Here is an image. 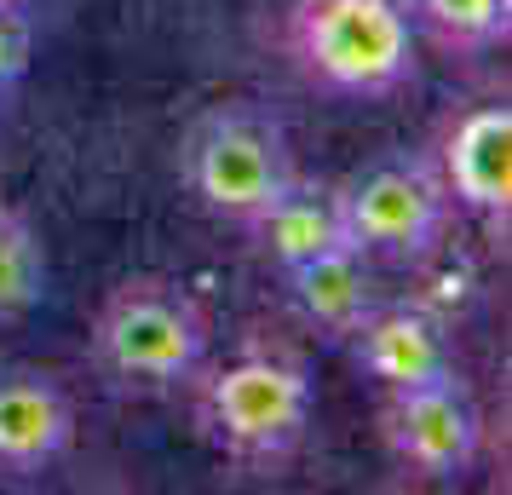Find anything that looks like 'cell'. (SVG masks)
<instances>
[{"instance_id": "52a82bcc", "label": "cell", "mask_w": 512, "mask_h": 495, "mask_svg": "<svg viewBox=\"0 0 512 495\" xmlns=\"http://www.w3.org/2000/svg\"><path fill=\"white\" fill-rule=\"evenodd\" d=\"M75 449V398L41 363H0V484H41Z\"/></svg>"}, {"instance_id": "30bf717a", "label": "cell", "mask_w": 512, "mask_h": 495, "mask_svg": "<svg viewBox=\"0 0 512 495\" xmlns=\"http://www.w3.org/2000/svg\"><path fill=\"white\" fill-rule=\"evenodd\" d=\"M254 254L288 271V265H305L328 254V248H346V219H340V190L334 179H311V173H294L288 185L265 202V208L242 225Z\"/></svg>"}, {"instance_id": "5bb4252c", "label": "cell", "mask_w": 512, "mask_h": 495, "mask_svg": "<svg viewBox=\"0 0 512 495\" xmlns=\"http://www.w3.org/2000/svg\"><path fill=\"white\" fill-rule=\"evenodd\" d=\"M29 58H35V18L24 0H0V98L18 93Z\"/></svg>"}, {"instance_id": "9c48e42d", "label": "cell", "mask_w": 512, "mask_h": 495, "mask_svg": "<svg viewBox=\"0 0 512 495\" xmlns=\"http://www.w3.org/2000/svg\"><path fill=\"white\" fill-rule=\"evenodd\" d=\"M351 363L380 386V392H397V386H426V380L455 375V340H449V323L432 317L415 300H392L380 306L346 334Z\"/></svg>"}, {"instance_id": "6da1fadb", "label": "cell", "mask_w": 512, "mask_h": 495, "mask_svg": "<svg viewBox=\"0 0 512 495\" xmlns=\"http://www.w3.org/2000/svg\"><path fill=\"white\" fill-rule=\"evenodd\" d=\"M190 421L225 467L248 478H277L305 449L317 415V380L294 346L254 340L231 357H208L190 375Z\"/></svg>"}, {"instance_id": "277c9868", "label": "cell", "mask_w": 512, "mask_h": 495, "mask_svg": "<svg viewBox=\"0 0 512 495\" xmlns=\"http://www.w3.org/2000/svg\"><path fill=\"white\" fill-rule=\"evenodd\" d=\"M300 173L294 162V139L271 110L259 104H213L185 127L179 139V179L196 196V208L225 219V225H248L288 179Z\"/></svg>"}, {"instance_id": "7c38bea8", "label": "cell", "mask_w": 512, "mask_h": 495, "mask_svg": "<svg viewBox=\"0 0 512 495\" xmlns=\"http://www.w3.org/2000/svg\"><path fill=\"white\" fill-rule=\"evenodd\" d=\"M52 265H47V242L35 231V219L12 202H0V329L24 323L29 311L47 300Z\"/></svg>"}, {"instance_id": "8fae6325", "label": "cell", "mask_w": 512, "mask_h": 495, "mask_svg": "<svg viewBox=\"0 0 512 495\" xmlns=\"http://www.w3.org/2000/svg\"><path fill=\"white\" fill-rule=\"evenodd\" d=\"M282 283H288V300H294L305 329H317L323 340H340V346L374 311L369 254L351 248V242L346 248H328V254H317V260H305V265H288Z\"/></svg>"}, {"instance_id": "4fadbf2b", "label": "cell", "mask_w": 512, "mask_h": 495, "mask_svg": "<svg viewBox=\"0 0 512 495\" xmlns=\"http://www.w3.org/2000/svg\"><path fill=\"white\" fill-rule=\"evenodd\" d=\"M409 24H426L443 47L489 52L507 47L512 35V0H403Z\"/></svg>"}, {"instance_id": "8992f818", "label": "cell", "mask_w": 512, "mask_h": 495, "mask_svg": "<svg viewBox=\"0 0 512 495\" xmlns=\"http://www.w3.org/2000/svg\"><path fill=\"white\" fill-rule=\"evenodd\" d=\"M374 432L392 467L415 484H461L478 472V455H484V409L461 369L426 386L380 392Z\"/></svg>"}, {"instance_id": "3957f363", "label": "cell", "mask_w": 512, "mask_h": 495, "mask_svg": "<svg viewBox=\"0 0 512 495\" xmlns=\"http://www.w3.org/2000/svg\"><path fill=\"white\" fill-rule=\"evenodd\" d=\"M288 52L328 93L386 98L415 75V24L403 0H294Z\"/></svg>"}, {"instance_id": "5b68a950", "label": "cell", "mask_w": 512, "mask_h": 495, "mask_svg": "<svg viewBox=\"0 0 512 495\" xmlns=\"http://www.w3.org/2000/svg\"><path fill=\"white\" fill-rule=\"evenodd\" d=\"M334 190L351 248H363L369 260H426L455 213L438 162L409 150L357 167L351 179H334Z\"/></svg>"}, {"instance_id": "ba28073f", "label": "cell", "mask_w": 512, "mask_h": 495, "mask_svg": "<svg viewBox=\"0 0 512 495\" xmlns=\"http://www.w3.org/2000/svg\"><path fill=\"white\" fill-rule=\"evenodd\" d=\"M449 185V202L484 219L489 231H507L512 213V104L507 98H478L472 110L449 121L443 150L432 156Z\"/></svg>"}, {"instance_id": "7a4b0ae2", "label": "cell", "mask_w": 512, "mask_h": 495, "mask_svg": "<svg viewBox=\"0 0 512 495\" xmlns=\"http://www.w3.org/2000/svg\"><path fill=\"white\" fill-rule=\"evenodd\" d=\"M213 357V317L196 288L162 271L121 277L93 311L87 363L116 398H167Z\"/></svg>"}]
</instances>
